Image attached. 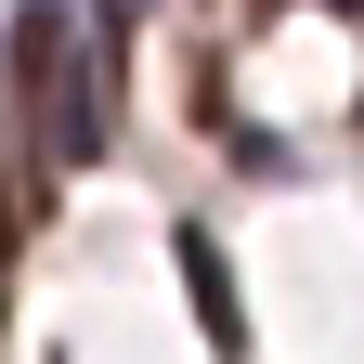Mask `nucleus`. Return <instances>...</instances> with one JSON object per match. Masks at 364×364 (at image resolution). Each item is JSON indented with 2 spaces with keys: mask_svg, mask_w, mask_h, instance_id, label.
<instances>
[{
  "mask_svg": "<svg viewBox=\"0 0 364 364\" xmlns=\"http://www.w3.org/2000/svg\"><path fill=\"white\" fill-rule=\"evenodd\" d=\"M182 273H196V312L235 338V287H221V247H182Z\"/></svg>",
  "mask_w": 364,
  "mask_h": 364,
  "instance_id": "obj_1",
  "label": "nucleus"
},
{
  "mask_svg": "<svg viewBox=\"0 0 364 364\" xmlns=\"http://www.w3.org/2000/svg\"><path fill=\"white\" fill-rule=\"evenodd\" d=\"M105 14H156V0H105Z\"/></svg>",
  "mask_w": 364,
  "mask_h": 364,
  "instance_id": "obj_2",
  "label": "nucleus"
}]
</instances>
